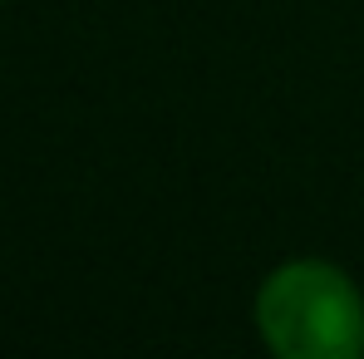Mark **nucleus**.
I'll return each mask as SVG.
<instances>
[{"mask_svg": "<svg viewBox=\"0 0 364 359\" xmlns=\"http://www.w3.org/2000/svg\"><path fill=\"white\" fill-rule=\"evenodd\" d=\"M251 320L271 359H364V296L335 261L291 256L271 266Z\"/></svg>", "mask_w": 364, "mask_h": 359, "instance_id": "nucleus-1", "label": "nucleus"}, {"mask_svg": "<svg viewBox=\"0 0 364 359\" xmlns=\"http://www.w3.org/2000/svg\"><path fill=\"white\" fill-rule=\"evenodd\" d=\"M0 5H5V0H0Z\"/></svg>", "mask_w": 364, "mask_h": 359, "instance_id": "nucleus-2", "label": "nucleus"}]
</instances>
